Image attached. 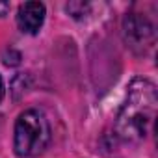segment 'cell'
I'll list each match as a JSON object with an SVG mask.
<instances>
[{
    "instance_id": "1",
    "label": "cell",
    "mask_w": 158,
    "mask_h": 158,
    "mask_svg": "<svg viewBox=\"0 0 158 158\" xmlns=\"http://www.w3.org/2000/svg\"><path fill=\"white\" fill-rule=\"evenodd\" d=\"M156 86L145 78H136L128 86L127 102L117 115V134L127 141L143 139L156 115Z\"/></svg>"
},
{
    "instance_id": "2",
    "label": "cell",
    "mask_w": 158,
    "mask_h": 158,
    "mask_svg": "<svg viewBox=\"0 0 158 158\" xmlns=\"http://www.w3.org/2000/svg\"><path fill=\"white\" fill-rule=\"evenodd\" d=\"M50 141V125L43 112L26 110L19 115L15 123L13 149L21 158L39 156Z\"/></svg>"
},
{
    "instance_id": "3",
    "label": "cell",
    "mask_w": 158,
    "mask_h": 158,
    "mask_svg": "<svg viewBox=\"0 0 158 158\" xmlns=\"http://www.w3.org/2000/svg\"><path fill=\"white\" fill-rule=\"evenodd\" d=\"M123 32H125V37L127 41L130 43V47H151L152 39H154V30H152V24L138 15V13H130L125 17L123 21Z\"/></svg>"
},
{
    "instance_id": "4",
    "label": "cell",
    "mask_w": 158,
    "mask_h": 158,
    "mask_svg": "<svg viewBox=\"0 0 158 158\" xmlns=\"http://www.w3.org/2000/svg\"><path fill=\"white\" fill-rule=\"evenodd\" d=\"M45 21V6L41 2H24L17 11V24L24 34H37Z\"/></svg>"
},
{
    "instance_id": "5",
    "label": "cell",
    "mask_w": 158,
    "mask_h": 158,
    "mask_svg": "<svg viewBox=\"0 0 158 158\" xmlns=\"http://www.w3.org/2000/svg\"><path fill=\"white\" fill-rule=\"evenodd\" d=\"M10 11V4L8 2H0V17H4Z\"/></svg>"
},
{
    "instance_id": "6",
    "label": "cell",
    "mask_w": 158,
    "mask_h": 158,
    "mask_svg": "<svg viewBox=\"0 0 158 158\" xmlns=\"http://www.w3.org/2000/svg\"><path fill=\"white\" fill-rule=\"evenodd\" d=\"M4 99V82H2V76H0V102Z\"/></svg>"
}]
</instances>
